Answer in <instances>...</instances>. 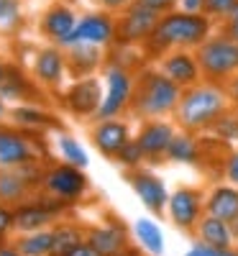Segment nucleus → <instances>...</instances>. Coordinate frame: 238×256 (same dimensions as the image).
Listing matches in <instances>:
<instances>
[{
	"mask_svg": "<svg viewBox=\"0 0 238 256\" xmlns=\"http://www.w3.org/2000/svg\"><path fill=\"white\" fill-rule=\"evenodd\" d=\"M116 256H146L141 248H136V246H128V248H123L120 254H116Z\"/></svg>",
	"mask_w": 238,
	"mask_h": 256,
	"instance_id": "obj_45",
	"label": "nucleus"
},
{
	"mask_svg": "<svg viewBox=\"0 0 238 256\" xmlns=\"http://www.w3.org/2000/svg\"><path fill=\"white\" fill-rule=\"evenodd\" d=\"M180 8L187 10V13H202L205 0H180Z\"/></svg>",
	"mask_w": 238,
	"mask_h": 256,
	"instance_id": "obj_41",
	"label": "nucleus"
},
{
	"mask_svg": "<svg viewBox=\"0 0 238 256\" xmlns=\"http://www.w3.org/2000/svg\"><path fill=\"white\" fill-rule=\"evenodd\" d=\"M184 256H202V251H200L198 246H192V248H190V251H187Z\"/></svg>",
	"mask_w": 238,
	"mask_h": 256,
	"instance_id": "obj_48",
	"label": "nucleus"
},
{
	"mask_svg": "<svg viewBox=\"0 0 238 256\" xmlns=\"http://www.w3.org/2000/svg\"><path fill=\"white\" fill-rule=\"evenodd\" d=\"M162 13L156 8L146 6L144 0L131 3L123 16L118 18V28H116V44L118 46H134V44H144L151 36V31L156 28Z\"/></svg>",
	"mask_w": 238,
	"mask_h": 256,
	"instance_id": "obj_7",
	"label": "nucleus"
},
{
	"mask_svg": "<svg viewBox=\"0 0 238 256\" xmlns=\"http://www.w3.org/2000/svg\"><path fill=\"white\" fill-rule=\"evenodd\" d=\"M52 230H54V254L52 256H67L77 244L84 241V236H88V230L82 226L70 223V220H56L52 226Z\"/></svg>",
	"mask_w": 238,
	"mask_h": 256,
	"instance_id": "obj_26",
	"label": "nucleus"
},
{
	"mask_svg": "<svg viewBox=\"0 0 238 256\" xmlns=\"http://www.w3.org/2000/svg\"><path fill=\"white\" fill-rule=\"evenodd\" d=\"M116 28H118V20L102 10V13H84L77 18V26L70 34V38L64 41L62 49H67L72 44H95L108 49L110 44H116Z\"/></svg>",
	"mask_w": 238,
	"mask_h": 256,
	"instance_id": "obj_9",
	"label": "nucleus"
},
{
	"mask_svg": "<svg viewBox=\"0 0 238 256\" xmlns=\"http://www.w3.org/2000/svg\"><path fill=\"white\" fill-rule=\"evenodd\" d=\"M36 192L28 177L20 169H0V202L3 205H20Z\"/></svg>",
	"mask_w": 238,
	"mask_h": 256,
	"instance_id": "obj_21",
	"label": "nucleus"
},
{
	"mask_svg": "<svg viewBox=\"0 0 238 256\" xmlns=\"http://www.w3.org/2000/svg\"><path fill=\"white\" fill-rule=\"evenodd\" d=\"M194 246L202 251V256H238L236 246H233V248H218V246H208V244H202V241H194Z\"/></svg>",
	"mask_w": 238,
	"mask_h": 256,
	"instance_id": "obj_37",
	"label": "nucleus"
},
{
	"mask_svg": "<svg viewBox=\"0 0 238 256\" xmlns=\"http://www.w3.org/2000/svg\"><path fill=\"white\" fill-rule=\"evenodd\" d=\"M236 251H238V238H236Z\"/></svg>",
	"mask_w": 238,
	"mask_h": 256,
	"instance_id": "obj_51",
	"label": "nucleus"
},
{
	"mask_svg": "<svg viewBox=\"0 0 238 256\" xmlns=\"http://www.w3.org/2000/svg\"><path fill=\"white\" fill-rule=\"evenodd\" d=\"M0 138H3V128H0Z\"/></svg>",
	"mask_w": 238,
	"mask_h": 256,
	"instance_id": "obj_50",
	"label": "nucleus"
},
{
	"mask_svg": "<svg viewBox=\"0 0 238 256\" xmlns=\"http://www.w3.org/2000/svg\"><path fill=\"white\" fill-rule=\"evenodd\" d=\"M194 236H198V241H202L208 246H218V248H233V244H236V236H233L230 226L220 218L210 216V212H205L202 220L198 223Z\"/></svg>",
	"mask_w": 238,
	"mask_h": 256,
	"instance_id": "obj_23",
	"label": "nucleus"
},
{
	"mask_svg": "<svg viewBox=\"0 0 238 256\" xmlns=\"http://www.w3.org/2000/svg\"><path fill=\"white\" fill-rule=\"evenodd\" d=\"M10 230H16V226H13V208L0 202V244L8 241Z\"/></svg>",
	"mask_w": 238,
	"mask_h": 256,
	"instance_id": "obj_35",
	"label": "nucleus"
},
{
	"mask_svg": "<svg viewBox=\"0 0 238 256\" xmlns=\"http://www.w3.org/2000/svg\"><path fill=\"white\" fill-rule=\"evenodd\" d=\"M159 70L172 80L177 82L182 90L192 88L202 80V70H200V62H198V54L190 52V49H172L162 56L159 62Z\"/></svg>",
	"mask_w": 238,
	"mask_h": 256,
	"instance_id": "obj_13",
	"label": "nucleus"
},
{
	"mask_svg": "<svg viewBox=\"0 0 238 256\" xmlns=\"http://www.w3.org/2000/svg\"><path fill=\"white\" fill-rule=\"evenodd\" d=\"M182 88L177 82H172L162 70H144L136 77V90L131 100V113L141 120L151 118H164L177 110Z\"/></svg>",
	"mask_w": 238,
	"mask_h": 256,
	"instance_id": "obj_3",
	"label": "nucleus"
},
{
	"mask_svg": "<svg viewBox=\"0 0 238 256\" xmlns=\"http://www.w3.org/2000/svg\"><path fill=\"white\" fill-rule=\"evenodd\" d=\"M64 72H67V56H64L62 46H49L41 49L34 59V77L46 84V88H56V84L64 80Z\"/></svg>",
	"mask_w": 238,
	"mask_h": 256,
	"instance_id": "obj_19",
	"label": "nucleus"
},
{
	"mask_svg": "<svg viewBox=\"0 0 238 256\" xmlns=\"http://www.w3.org/2000/svg\"><path fill=\"white\" fill-rule=\"evenodd\" d=\"M56 148H59L62 162L74 164V166H80V169H84V166L90 164L88 152H84L82 144H80L74 136H70V134H59V136H56Z\"/></svg>",
	"mask_w": 238,
	"mask_h": 256,
	"instance_id": "obj_29",
	"label": "nucleus"
},
{
	"mask_svg": "<svg viewBox=\"0 0 238 256\" xmlns=\"http://www.w3.org/2000/svg\"><path fill=\"white\" fill-rule=\"evenodd\" d=\"M166 212H169V220L180 230L192 233L205 216V195L198 187H180L169 195Z\"/></svg>",
	"mask_w": 238,
	"mask_h": 256,
	"instance_id": "obj_10",
	"label": "nucleus"
},
{
	"mask_svg": "<svg viewBox=\"0 0 238 256\" xmlns=\"http://www.w3.org/2000/svg\"><path fill=\"white\" fill-rule=\"evenodd\" d=\"M3 116H6V100L0 98V118H3Z\"/></svg>",
	"mask_w": 238,
	"mask_h": 256,
	"instance_id": "obj_49",
	"label": "nucleus"
},
{
	"mask_svg": "<svg viewBox=\"0 0 238 256\" xmlns=\"http://www.w3.org/2000/svg\"><path fill=\"white\" fill-rule=\"evenodd\" d=\"M84 241H88L92 248H98L102 256H116L120 254L123 248H128L131 244H128V230L120 220L110 218L105 220L100 226H92L88 228V236H84Z\"/></svg>",
	"mask_w": 238,
	"mask_h": 256,
	"instance_id": "obj_17",
	"label": "nucleus"
},
{
	"mask_svg": "<svg viewBox=\"0 0 238 256\" xmlns=\"http://www.w3.org/2000/svg\"><path fill=\"white\" fill-rule=\"evenodd\" d=\"M136 90V77L134 72L123 67V64L110 62L105 67V92L102 102L95 113V120H108V118H118L126 110H131V100Z\"/></svg>",
	"mask_w": 238,
	"mask_h": 256,
	"instance_id": "obj_5",
	"label": "nucleus"
},
{
	"mask_svg": "<svg viewBox=\"0 0 238 256\" xmlns=\"http://www.w3.org/2000/svg\"><path fill=\"white\" fill-rule=\"evenodd\" d=\"M205 212H210V216L220 218L226 223L238 218V187H233V184L215 187L205 198Z\"/></svg>",
	"mask_w": 238,
	"mask_h": 256,
	"instance_id": "obj_22",
	"label": "nucleus"
},
{
	"mask_svg": "<svg viewBox=\"0 0 238 256\" xmlns=\"http://www.w3.org/2000/svg\"><path fill=\"white\" fill-rule=\"evenodd\" d=\"M212 31V18L205 13L169 10L162 13L156 28L144 41L148 54L164 56L172 49H198Z\"/></svg>",
	"mask_w": 238,
	"mask_h": 256,
	"instance_id": "obj_1",
	"label": "nucleus"
},
{
	"mask_svg": "<svg viewBox=\"0 0 238 256\" xmlns=\"http://www.w3.org/2000/svg\"><path fill=\"white\" fill-rule=\"evenodd\" d=\"M64 108L80 118H95L100 102H102V88L98 77H80L72 88L64 92Z\"/></svg>",
	"mask_w": 238,
	"mask_h": 256,
	"instance_id": "obj_12",
	"label": "nucleus"
},
{
	"mask_svg": "<svg viewBox=\"0 0 238 256\" xmlns=\"http://www.w3.org/2000/svg\"><path fill=\"white\" fill-rule=\"evenodd\" d=\"M8 72H10V70L6 67V64H3V62H0V84H3V82H6V77H8Z\"/></svg>",
	"mask_w": 238,
	"mask_h": 256,
	"instance_id": "obj_46",
	"label": "nucleus"
},
{
	"mask_svg": "<svg viewBox=\"0 0 238 256\" xmlns=\"http://www.w3.org/2000/svg\"><path fill=\"white\" fill-rule=\"evenodd\" d=\"M166 159L177 162V164H198L200 162V144L190 131L174 134L169 148H166Z\"/></svg>",
	"mask_w": 238,
	"mask_h": 256,
	"instance_id": "obj_27",
	"label": "nucleus"
},
{
	"mask_svg": "<svg viewBox=\"0 0 238 256\" xmlns=\"http://www.w3.org/2000/svg\"><path fill=\"white\" fill-rule=\"evenodd\" d=\"M74 26H77L74 10L70 6H62V3L46 8L44 16H41V20H38L41 34H44L49 41H54L56 46H64V41L70 38V34L74 31Z\"/></svg>",
	"mask_w": 238,
	"mask_h": 256,
	"instance_id": "obj_18",
	"label": "nucleus"
},
{
	"mask_svg": "<svg viewBox=\"0 0 238 256\" xmlns=\"http://www.w3.org/2000/svg\"><path fill=\"white\" fill-rule=\"evenodd\" d=\"M220 34H226V36H230L233 41H238V20H226Z\"/></svg>",
	"mask_w": 238,
	"mask_h": 256,
	"instance_id": "obj_43",
	"label": "nucleus"
},
{
	"mask_svg": "<svg viewBox=\"0 0 238 256\" xmlns=\"http://www.w3.org/2000/svg\"><path fill=\"white\" fill-rule=\"evenodd\" d=\"M230 108V98L226 84L215 82H198L187 88L180 98V105L174 110V120L180 128L194 134V131H208L220 116H226Z\"/></svg>",
	"mask_w": 238,
	"mask_h": 256,
	"instance_id": "obj_2",
	"label": "nucleus"
},
{
	"mask_svg": "<svg viewBox=\"0 0 238 256\" xmlns=\"http://www.w3.org/2000/svg\"><path fill=\"white\" fill-rule=\"evenodd\" d=\"M144 159H146V154H144V148L138 146V141H136V138L128 141V144L120 148V152H118V156H116V162H118L120 166H126L128 172L138 169V166L144 164Z\"/></svg>",
	"mask_w": 238,
	"mask_h": 256,
	"instance_id": "obj_31",
	"label": "nucleus"
},
{
	"mask_svg": "<svg viewBox=\"0 0 238 256\" xmlns=\"http://www.w3.org/2000/svg\"><path fill=\"white\" fill-rule=\"evenodd\" d=\"M226 90H228L230 102H236V105H238V74H236V77H230V80L226 82Z\"/></svg>",
	"mask_w": 238,
	"mask_h": 256,
	"instance_id": "obj_42",
	"label": "nucleus"
},
{
	"mask_svg": "<svg viewBox=\"0 0 238 256\" xmlns=\"http://www.w3.org/2000/svg\"><path fill=\"white\" fill-rule=\"evenodd\" d=\"M134 233H136V241L141 244V248L148 256H164V233H162V228H159L156 220H151V218H136Z\"/></svg>",
	"mask_w": 238,
	"mask_h": 256,
	"instance_id": "obj_24",
	"label": "nucleus"
},
{
	"mask_svg": "<svg viewBox=\"0 0 238 256\" xmlns=\"http://www.w3.org/2000/svg\"><path fill=\"white\" fill-rule=\"evenodd\" d=\"M128 184L136 192V198L141 200V205L151 212V216H164V210L169 205V192L166 184L148 169H134L128 172Z\"/></svg>",
	"mask_w": 238,
	"mask_h": 256,
	"instance_id": "obj_11",
	"label": "nucleus"
},
{
	"mask_svg": "<svg viewBox=\"0 0 238 256\" xmlns=\"http://www.w3.org/2000/svg\"><path fill=\"white\" fill-rule=\"evenodd\" d=\"M64 56H67V72L80 77H90L105 59V49L95 46V44H72L64 49Z\"/></svg>",
	"mask_w": 238,
	"mask_h": 256,
	"instance_id": "obj_20",
	"label": "nucleus"
},
{
	"mask_svg": "<svg viewBox=\"0 0 238 256\" xmlns=\"http://www.w3.org/2000/svg\"><path fill=\"white\" fill-rule=\"evenodd\" d=\"M31 162H36L31 138L24 131H18V128H3V138H0V169H20Z\"/></svg>",
	"mask_w": 238,
	"mask_h": 256,
	"instance_id": "obj_16",
	"label": "nucleus"
},
{
	"mask_svg": "<svg viewBox=\"0 0 238 256\" xmlns=\"http://www.w3.org/2000/svg\"><path fill=\"white\" fill-rule=\"evenodd\" d=\"M236 3H238V0H205L202 13L210 16V18H220V20H226V18L230 16V10L236 8Z\"/></svg>",
	"mask_w": 238,
	"mask_h": 256,
	"instance_id": "obj_34",
	"label": "nucleus"
},
{
	"mask_svg": "<svg viewBox=\"0 0 238 256\" xmlns=\"http://www.w3.org/2000/svg\"><path fill=\"white\" fill-rule=\"evenodd\" d=\"M67 256H102V254H100L98 248H92L88 241H82V244H77V246H74V248H72Z\"/></svg>",
	"mask_w": 238,
	"mask_h": 256,
	"instance_id": "obj_40",
	"label": "nucleus"
},
{
	"mask_svg": "<svg viewBox=\"0 0 238 256\" xmlns=\"http://www.w3.org/2000/svg\"><path fill=\"white\" fill-rule=\"evenodd\" d=\"M20 20L18 0H0V28H13Z\"/></svg>",
	"mask_w": 238,
	"mask_h": 256,
	"instance_id": "obj_33",
	"label": "nucleus"
},
{
	"mask_svg": "<svg viewBox=\"0 0 238 256\" xmlns=\"http://www.w3.org/2000/svg\"><path fill=\"white\" fill-rule=\"evenodd\" d=\"M200 62L202 77L215 84H226L230 77L238 74V41L226 34L208 36L202 44L194 49Z\"/></svg>",
	"mask_w": 238,
	"mask_h": 256,
	"instance_id": "obj_4",
	"label": "nucleus"
},
{
	"mask_svg": "<svg viewBox=\"0 0 238 256\" xmlns=\"http://www.w3.org/2000/svg\"><path fill=\"white\" fill-rule=\"evenodd\" d=\"M144 3L156 8L159 13H169V10H174V6H180V0H144Z\"/></svg>",
	"mask_w": 238,
	"mask_h": 256,
	"instance_id": "obj_39",
	"label": "nucleus"
},
{
	"mask_svg": "<svg viewBox=\"0 0 238 256\" xmlns=\"http://www.w3.org/2000/svg\"><path fill=\"white\" fill-rule=\"evenodd\" d=\"M95 3H98L102 10H108V13H123L131 3H136V0H95Z\"/></svg>",
	"mask_w": 238,
	"mask_h": 256,
	"instance_id": "obj_38",
	"label": "nucleus"
},
{
	"mask_svg": "<svg viewBox=\"0 0 238 256\" xmlns=\"http://www.w3.org/2000/svg\"><path fill=\"white\" fill-rule=\"evenodd\" d=\"M31 92H34L31 84L24 77H18L13 70L8 72L6 82L0 84V98H3V100H20V98H28Z\"/></svg>",
	"mask_w": 238,
	"mask_h": 256,
	"instance_id": "obj_30",
	"label": "nucleus"
},
{
	"mask_svg": "<svg viewBox=\"0 0 238 256\" xmlns=\"http://www.w3.org/2000/svg\"><path fill=\"white\" fill-rule=\"evenodd\" d=\"M16 246L24 256H52L54 254V230L41 228L34 233H18Z\"/></svg>",
	"mask_w": 238,
	"mask_h": 256,
	"instance_id": "obj_25",
	"label": "nucleus"
},
{
	"mask_svg": "<svg viewBox=\"0 0 238 256\" xmlns=\"http://www.w3.org/2000/svg\"><path fill=\"white\" fill-rule=\"evenodd\" d=\"M212 131L218 134L223 141H236L238 138V116H233V113L220 116L218 120L212 123Z\"/></svg>",
	"mask_w": 238,
	"mask_h": 256,
	"instance_id": "obj_32",
	"label": "nucleus"
},
{
	"mask_svg": "<svg viewBox=\"0 0 238 256\" xmlns=\"http://www.w3.org/2000/svg\"><path fill=\"white\" fill-rule=\"evenodd\" d=\"M44 192L67 205H74L80 202L90 190V180L84 174V169L74 166V164H67V162H56L52 166L44 169Z\"/></svg>",
	"mask_w": 238,
	"mask_h": 256,
	"instance_id": "obj_6",
	"label": "nucleus"
},
{
	"mask_svg": "<svg viewBox=\"0 0 238 256\" xmlns=\"http://www.w3.org/2000/svg\"><path fill=\"white\" fill-rule=\"evenodd\" d=\"M228 226H230V230H233V236L238 238V218H233V220H230Z\"/></svg>",
	"mask_w": 238,
	"mask_h": 256,
	"instance_id": "obj_47",
	"label": "nucleus"
},
{
	"mask_svg": "<svg viewBox=\"0 0 238 256\" xmlns=\"http://www.w3.org/2000/svg\"><path fill=\"white\" fill-rule=\"evenodd\" d=\"M70 205L62 202L52 195H44V198H36V200H26L13 208V226H16V233H34V230H41V228H52L56 223V218L62 216Z\"/></svg>",
	"mask_w": 238,
	"mask_h": 256,
	"instance_id": "obj_8",
	"label": "nucleus"
},
{
	"mask_svg": "<svg viewBox=\"0 0 238 256\" xmlns=\"http://www.w3.org/2000/svg\"><path fill=\"white\" fill-rule=\"evenodd\" d=\"M174 126L169 120H162V118H151V120H144L141 131L136 136L138 146L144 148V154L148 162H162L166 159V148L174 138Z\"/></svg>",
	"mask_w": 238,
	"mask_h": 256,
	"instance_id": "obj_14",
	"label": "nucleus"
},
{
	"mask_svg": "<svg viewBox=\"0 0 238 256\" xmlns=\"http://www.w3.org/2000/svg\"><path fill=\"white\" fill-rule=\"evenodd\" d=\"M0 256H24V254L18 251L16 244H8V241H6V244H0Z\"/></svg>",
	"mask_w": 238,
	"mask_h": 256,
	"instance_id": "obj_44",
	"label": "nucleus"
},
{
	"mask_svg": "<svg viewBox=\"0 0 238 256\" xmlns=\"http://www.w3.org/2000/svg\"><path fill=\"white\" fill-rule=\"evenodd\" d=\"M223 172H226V180H228L233 187H238V148L226 156V166H223Z\"/></svg>",
	"mask_w": 238,
	"mask_h": 256,
	"instance_id": "obj_36",
	"label": "nucleus"
},
{
	"mask_svg": "<svg viewBox=\"0 0 238 256\" xmlns=\"http://www.w3.org/2000/svg\"><path fill=\"white\" fill-rule=\"evenodd\" d=\"M95 148L108 156V159H116L120 148L131 141V128H128L126 120L118 118H108V120H98L92 126V134H90Z\"/></svg>",
	"mask_w": 238,
	"mask_h": 256,
	"instance_id": "obj_15",
	"label": "nucleus"
},
{
	"mask_svg": "<svg viewBox=\"0 0 238 256\" xmlns=\"http://www.w3.org/2000/svg\"><path fill=\"white\" fill-rule=\"evenodd\" d=\"M13 120L20 128H54L56 120L46 113V110H38L36 105H20V108H13Z\"/></svg>",
	"mask_w": 238,
	"mask_h": 256,
	"instance_id": "obj_28",
	"label": "nucleus"
}]
</instances>
